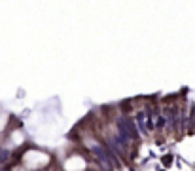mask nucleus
<instances>
[{
	"label": "nucleus",
	"instance_id": "nucleus-3",
	"mask_svg": "<svg viewBox=\"0 0 195 171\" xmlns=\"http://www.w3.org/2000/svg\"><path fill=\"white\" fill-rule=\"evenodd\" d=\"M171 163H173V154H165V156H163V166L165 167H171Z\"/></svg>",
	"mask_w": 195,
	"mask_h": 171
},
{
	"label": "nucleus",
	"instance_id": "nucleus-1",
	"mask_svg": "<svg viewBox=\"0 0 195 171\" xmlns=\"http://www.w3.org/2000/svg\"><path fill=\"white\" fill-rule=\"evenodd\" d=\"M93 152L97 154V158H99L100 162H104L106 166H110V158H112V156H110V154H104V150L100 148V146H95V148H93Z\"/></svg>",
	"mask_w": 195,
	"mask_h": 171
},
{
	"label": "nucleus",
	"instance_id": "nucleus-2",
	"mask_svg": "<svg viewBox=\"0 0 195 171\" xmlns=\"http://www.w3.org/2000/svg\"><path fill=\"white\" fill-rule=\"evenodd\" d=\"M125 127H127V129H129V133H131V137H138V131H136L135 124H133L131 120H127V118H125Z\"/></svg>",
	"mask_w": 195,
	"mask_h": 171
}]
</instances>
